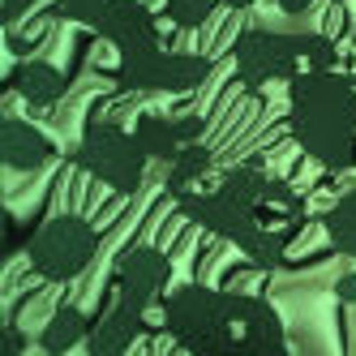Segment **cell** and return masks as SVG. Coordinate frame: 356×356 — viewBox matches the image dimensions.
<instances>
[{
    "label": "cell",
    "instance_id": "4fadbf2b",
    "mask_svg": "<svg viewBox=\"0 0 356 356\" xmlns=\"http://www.w3.org/2000/svg\"><path fill=\"white\" fill-rule=\"evenodd\" d=\"M211 168H215V150H211L207 142H189V146L176 150V159L168 163L163 185H168V193L176 197V193H185V189H197L202 181H207Z\"/></svg>",
    "mask_w": 356,
    "mask_h": 356
},
{
    "label": "cell",
    "instance_id": "ba28073f",
    "mask_svg": "<svg viewBox=\"0 0 356 356\" xmlns=\"http://www.w3.org/2000/svg\"><path fill=\"white\" fill-rule=\"evenodd\" d=\"M129 129H134V138L142 142V150L155 163H172L181 146L207 138V120L197 112H176V116L172 112H142Z\"/></svg>",
    "mask_w": 356,
    "mask_h": 356
},
{
    "label": "cell",
    "instance_id": "8992f818",
    "mask_svg": "<svg viewBox=\"0 0 356 356\" xmlns=\"http://www.w3.org/2000/svg\"><path fill=\"white\" fill-rule=\"evenodd\" d=\"M232 56H236V69H241V82L249 90H258L266 82H292L296 73H305V65H300V35L270 31V26L241 31Z\"/></svg>",
    "mask_w": 356,
    "mask_h": 356
},
{
    "label": "cell",
    "instance_id": "7402d4cb",
    "mask_svg": "<svg viewBox=\"0 0 356 356\" xmlns=\"http://www.w3.org/2000/svg\"><path fill=\"white\" fill-rule=\"evenodd\" d=\"M253 0H227V9H249Z\"/></svg>",
    "mask_w": 356,
    "mask_h": 356
},
{
    "label": "cell",
    "instance_id": "52a82bcc",
    "mask_svg": "<svg viewBox=\"0 0 356 356\" xmlns=\"http://www.w3.org/2000/svg\"><path fill=\"white\" fill-rule=\"evenodd\" d=\"M168 288H172V258L159 245H134L116 262V292L134 309L146 314L150 305H159L168 296Z\"/></svg>",
    "mask_w": 356,
    "mask_h": 356
},
{
    "label": "cell",
    "instance_id": "7a4b0ae2",
    "mask_svg": "<svg viewBox=\"0 0 356 356\" xmlns=\"http://www.w3.org/2000/svg\"><path fill=\"white\" fill-rule=\"evenodd\" d=\"M163 326L185 352L227 356L241 352V326L232 314V288L181 284L163 296Z\"/></svg>",
    "mask_w": 356,
    "mask_h": 356
},
{
    "label": "cell",
    "instance_id": "603a6c76",
    "mask_svg": "<svg viewBox=\"0 0 356 356\" xmlns=\"http://www.w3.org/2000/svg\"><path fill=\"white\" fill-rule=\"evenodd\" d=\"M335 5H348V0H335Z\"/></svg>",
    "mask_w": 356,
    "mask_h": 356
},
{
    "label": "cell",
    "instance_id": "8fae6325",
    "mask_svg": "<svg viewBox=\"0 0 356 356\" xmlns=\"http://www.w3.org/2000/svg\"><path fill=\"white\" fill-rule=\"evenodd\" d=\"M142 326H146V314L134 309V305H108L104 314H99V322L90 326V335H86V348L95 356H120V352H129L142 335Z\"/></svg>",
    "mask_w": 356,
    "mask_h": 356
},
{
    "label": "cell",
    "instance_id": "30bf717a",
    "mask_svg": "<svg viewBox=\"0 0 356 356\" xmlns=\"http://www.w3.org/2000/svg\"><path fill=\"white\" fill-rule=\"evenodd\" d=\"M0 159H5L9 172H39L56 159V146L35 120H22V116H5L0 124Z\"/></svg>",
    "mask_w": 356,
    "mask_h": 356
},
{
    "label": "cell",
    "instance_id": "ac0fdd59",
    "mask_svg": "<svg viewBox=\"0 0 356 356\" xmlns=\"http://www.w3.org/2000/svg\"><path fill=\"white\" fill-rule=\"evenodd\" d=\"M26 9H35V0H5V22H9V26H17V17L26 13Z\"/></svg>",
    "mask_w": 356,
    "mask_h": 356
},
{
    "label": "cell",
    "instance_id": "277c9868",
    "mask_svg": "<svg viewBox=\"0 0 356 356\" xmlns=\"http://www.w3.org/2000/svg\"><path fill=\"white\" fill-rule=\"evenodd\" d=\"M95 253H99V227L73 211L43 219L26 245L31 270L43 284H73L95 262Z\"/></svg>",
    "mask_w": 356,
    "mask_h": 356
},
{
    "label": "cell",
    "instance_id": "ffe728a7",
    "mask_svg": "<svg viewBox=\"0 0 356 356\" xmlns=\"http://www.w3.org/2000/svg\"><path fill=\"white\" fill-rule=\"evenodd\" d=\"M22 348H26V335H22L17 326H9L5 330V352H22Z\"/></svg>",
    "mask_w": 356,
    "mask_h": 356
},
{
    "label": "cell",
    "instance_id": "d6986e66",
    "mask_svg": "<svg viewBox=\"0 0 356 356\" xmlns=\"http://www.w3.org/2000/svg\"><path fill=\"white\" fill-rule=\"evenodd\" d=\"M335 296L339 300H356V275H343L339 284H335Z\"/></svg>",
    "mask_w": 356,
    "mask_h": 356
},
{
    "label": "cell",
    "instance_id": "e0dca14e",
    "mask_svg": "<svg viewBox=\"0 0 356 356\" xmlns=\"http://www.w3.org/2000/svg\"><path fill=\"white\" fill-rule=\"evenodd\" d=\"M211 0H163V17L172 22V26H181V31H197V26H207V17H211Z\"/></svg>",
    "mask_w": 356,
    "mask_h": 356
},
{
    "label": "cell",
    "instance_id": "5bb4252c",
    "mask_svg": "<svg viewBox=\"0 0 356 356\" xmlns=\"http://www.w3.org/2000/svg\"><path fill=\"white\" fill-rule=\"evenodd\" d=\"M86 335H90L86 314L78 309V305L60 300L56 309H52V318H47V326L39 330V348L43 352H69V348H78Z\"/></svg>",
    "mask_w": 356,
    "mask_h": 356
},
{
    "label": "cell",
    "instance_id": "5b68a950",
    "mask_svg": "<svg viewBox=\"0 0 356 356\" xmlns=\"http://www.w3.org/2000/svg\"><path fill=\"white\" fill-rule=\"evenodd\" d=\"M215 60L197 52H168L163 43H146L134 52H120L116 78L134 95H193L211 78Z\"/></svg>",
    "mask_w": 356,
    "mask_h": 356
},
{
    "label": "cell",
    "instance_id": "9c48e42d",
    "mask_svg": "<svg viewBox=\"0 0 356 356\" xmlns=\"http://www.w3.org/2000/svg\"><path fill=\"white\" fill-rule=\"evenodd\" d=\"M95 31L104 43H112L116 52H134V47L159 43V22H155L146 0H112L104 22H99Z\"/></svg>",
    "mask_w": 356,
    "mask_h": 356
},
{
    "label": "cell",
    "instance_id": "2e32d148",
    "mask_svg": "<svg viewBox=\"0 0 356 356\" xmlns=\"http://www.w3.org/2000/svg\"><path fill=\"white\" fill-rule=\"evenodd\" d=\"M108 5H112V0H56L52 13H56L60 22H73V26H90V31H95L99 22H104Z\"/></svg>",
    "mask_w": 356,
    "mask_h": 356
},
{
    "label": "cell",
    "instance_id": "44dd1931",
    "mask_svg": "<svg viewBox=\"0 0 356 356\" xmlns=\"http://www.w3.org/2000/svg\"><path fill=\"white\" fill-rule=\"evenodd\" d=\"M275 5L284 9V13H292V17H296V13H309V5H314V0H275Z\"/></svg>",
    "mask_w": 356,
    "mask_h": 356
},
{
    "label": "cell",
    "instance_id": "3957f363",
    "mask_svg": "<svg viewBox=\"0 0 356 356\" xmlns=\"http://www.w3.org/2000/svg\"><path fill=\"white\" fill-rule=\"evenodd\" d=\"M73 159H78L82 172H90L95 181H104L108 189H116L120 197H129L146 185V163L150 155L142 150V142L134 138V129H124V124L99 116L86 124V134L73 150Z\"/></svg>",
    "mask_w": 356,
    "mask_h": 356
},
{
    "label": "cell",
    "instance_id": "6da1fadb",
    "mask_svg": "<svg viewBox=\"0 0 356 356\" xmlns=\"http://www.w3.org/2000/svg\"><path fill=\"white\" fill-rule=\"evenodd\" d=\"M288 124L296 146L326 172L356 163V82L335 69H305L288 82Z\"/></svg>",
    "mask_w": 356,
    "mask_h": 356
},
{
    "label": "cell",
    "instance_id": "9a60e30c",
    "mask_svg": "<svg viewBox=\"0 0 356 356\" xmlns=\"http://www.w3.org/2000/svg\"><path fill=\"white\" fill-rule=\"evenodd\" d=\"M322 227H326V241L335 245V253L356 258V185L330 202V211L322 215Z\"/></svg>",
    "mask_w": 356,
    "mask_h": 356
},
{
    "label": "cell",
    "instance_id": "7c38bea8",
    "mask_svg": "<svg viewBox=\"0 0 356 356\" xmlns=\"http://www.w3.org/2000/svg\"><path fill=\"white\" fill-rule=\"evenodd\" d=\"M13 90L26 99L31 108H52L65 99L69 90V78L52 65V60H22L13 69Z\"/></svg>",
    "mask_w": 356,
    "mask_h": 356
}]
</instances>
